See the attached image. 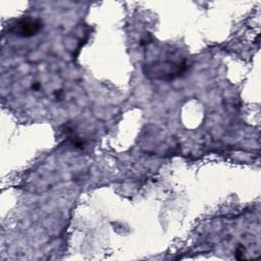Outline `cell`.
I'll use <instances>...</instances> for the list:
<instances>
[{
    "instance_id": "6da1fadb",
    "label": "cell",
    "mask_w": 261,
    "mask_h": 261,
    "mask_svg": "<svg viewBox=\"0 0 261 261\" xmlns=\"http://www.w3.org/2000/svg\"><path fill=\"white\" fill-rule=\"evenodd\" d=\"M41 28V23L35 20H24L18 25V31L22 36L30 37L35 35Z\"/></svg>"
}]
</instances>
